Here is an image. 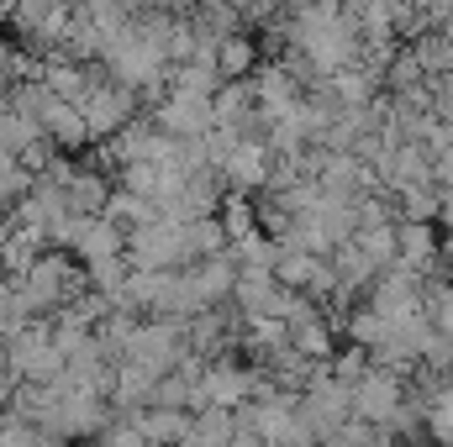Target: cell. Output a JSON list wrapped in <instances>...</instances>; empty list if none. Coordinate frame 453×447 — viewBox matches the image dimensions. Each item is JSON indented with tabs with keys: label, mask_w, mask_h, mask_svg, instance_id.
Wrapping results in <instances>:
<instances>
[{
	"label": "cell",
	"mask_w": 453,
	"mask_h": 447,
	"mask_svg": "<svg viewBox=\"0 0 453 447\" xmlns=\"http://www.w3.org/2000/svg\"><path fill=\"white\" fill-rule=\"evenodd\" d=\"M137 432L148 447H185L190 443V427H196V411H174V405H148V411H132Z\"/></svg>",
	"instance_id": "8"
},
{
	"label": "cell",
	"mask_w": 453,
	"mask_h": 447,
	"mask_svg": "<svg viewBox=\"0 0 453 447\" xmlns=\"http://www.w3.org/2000/svg\"><path fill=\"white\" fill-rule=\"evenodd\" d=\"M5 352H11L16 384H58L64 368H69V358H64V347H58V337H53V322H42V316H37L27 332L11 337Z\"/></svg>",
	"instance_id": "2"
},
{
	"label": "cell",
	"mask_w": 453,
	"mask_h": 447,
	"mask_svg": "<svg viewBox=\"0 0 453 447\" xmlns=\"http://www.w3.org/2000/svg\"><path fill=\"white\" fill-rule=\"evenodd\" d=\"M106 216H111L121 231H137V226L158 222V206H153L148 195H132V190H121V185H116L111 201H106Z\"/></svg>",
	"instance_id": "14"
},
{
	"label": "cell",
	"mask_w": 453,
	"mask_h": 447,
	"mask_svg": "<svg viewBox=\"0 0 453 447\" xmlns=\"http://www.w3.org/2000/svg\"><path fill=\"white\" fill-rule=\"evenodd\" d=\"M127 258L132 269H148V274H174V269H190L196 263V242H190V222H148L137 231H127Z\"/></svg>",
	"instance_id": "1"
},
{
	"label": "cell",
	"mask_w": 453,
	"mask_h": 447,
	"mask_svg": "<svg viewBox=\"0 0 453 447\" xmlns=\"http://www.w3.org/2000/svg\"><path fill=\"white\" fill-rule=\"evenodd\" d=\"M290 327V347L301 352V358H311V363H322V358H333V332H327V322L311 311V316H301V322H285Z\"/></svg>",
	"instance_id": "13"
},
{
	"label": "cell",
	"mask_w": 453,
	"mask_h": 447,
	"mask_svg": "<svg viewBox=\"0 0 453 447\" xmlns=\"http://www.w3.org/2000/svg\"><path fill=\"white\" fill-rule=\"evenodd\" d=\"M80 111H85V126H90V142H111L137 121V95L116 80H96V90L80 101Z\"/></svg>",
	"instance_id": "5"
},
{
	"label": "cell",
	"mask_w": 453,
	"mask_h": 447,
	"mask_svg": "<svg viewBox=\"0 0 453 447\" xmlns=\"http://www.w3.org/2000/svg\"><path fill=\"white\" fill-rule=\"evenodd\" d=\"M153 121H158L169 137H206V132L217 126V95L190 90V85H169L164 101L153 106Z\"/></svg>",
	"instance_id": "4"
},
{
	"label": "cell",
	"mask_w": 453,
	"mask_h": 447,
	"mask_svg": "<svg viewBox=\"0 0 453 447\" xmlns=\"http://www.w3.org/2000/svg\"><path fill=\"white\" fill-rule=\"evenodd\" d=\"M153 390H158V374L137 368V363H116V379H111V405L121 416H132L137 405L148 411L153 405Z\"/></svg>",
	"instance_id": "10"
},
{
	"label": "cell",
	"mask_w": 453,
	"mask_h": 447,
	"mask_svg": "<svg viewBox=\"0 0 453 447\" xmlns=\"http://www.w3.org/2000/svg\"><path fill=\"white\" fill-rule=\"evenodd\" d=\"M232 437H237V411L211 405V411H196V427H190L185 447H232Z\"/></svg>",
	"instance_id": "12"
},
{
	"label": "cell",
	"mask_w": 453,
	"mask_h": 447,
	"mask_svg": "<svg viewBox=\"0 0 453 447\" xmlns=\"http://www.w3.org/2000/svg\"><path fill=\"white\" fill-rule=\"evenodd\" d=\"M190 279H196L201 306H206V311H217L222 300H232V290H237V258H232V253L196 258V263H190Z\"/></svg>",
	"instance_id": "9"
},
{
	"label": "cell",
	"mask_w": 453,
	"mask_h": 447,
	"mask_svg": "<svg viewBox=\"0 0 453 447\" xmlns=\"http://www.w3.org/2000/svg\"><path fill=\"white\" fill-rule=\"evenodd\" d=\"M96 447H148V443H142V432H137V421H132V416H116L111 427L96 437Z\"/></svg>",
	"instance_id": "16"
},
{
	"label": "cell",
	"mask_w": 453,
	"mask_h": 447,
	"mask_svg": "<svg viewBox=\"0 0 453 447\" xmlns=\"http://www.w3.org/2000/svg\"><path fill=\"white\" fill-rule=\"evenodd\" d=\"M53 447H58V443H53Z\"/></svg>",
	"instance_id": "17"
},
{
	"label": "cell",
	"mask_w": 453,
	"mask_h": 447,
	"mask_svg": "<svg viewBox=\"0 0 453 447\" xmlns=\"http://www.w3.org/2000/svg\"><path fill=\"white\" fill-rule=\"evenodd\" d=\"M69 253L80 258V269H96V263L127 258V231H121L111 216H85V226H80V237H74Z\"/></svg>",
	"instance_id": "7"
},
{
	"label": "cell",
	"mask_w": 453,
	"mask_h": 447,
	"mask_svg": "<svg viewBox=\"0 0 453 447\" xmlns=\"http://www.w3.org/2000/svg\"><path fill=\"white\" fill-rule=\"evenodd\" d=\"M217 174L232 190H269V179H274V148H269V137H242L226 153V163Z\"/></svg>",
	"instance_id": "6"
},
{
	"label": "cell",
	"mask_w": 453,
	"mask_h": 447,
	"mask_svg": "<svg viewBox=\"0 0 453 447\" xmlns=\"http://www.w3.org/2000/svg\"><path fill=\"white\" fill-rule=\"evenodd\" d=\"M64 190H69V206H74L80 216H106L111 185H106V179H101L96 169H85V163H80V169H74V179H69Z\"/></svg>",
	"instance_id": "11"
},
{
	"label": "cell",
	"mask_w": 453,
	"mask_h": 447,
	"mask_svg": "<svg viewBox=\"0 0 453 447\" xmlns=\"http://www.w3.org/2000/svg\"><path fill=\"white\" fill-rule=\"evenodd\" d=\"M411 400H406V384H401V374H390V368H364V379L353 384V416L358 421H369V427H380V432H390V427H406L411 421V411H406Z\"/></svg>",
	"instance_id": "3"
},
{
	"label": "cell",
	"mask_w": 453,
	"mask_h": 447,
	"mask_svg": "<svg viewBox=\"0 0 453 447\" xmlns=\"http://www.w3.org/2000/svg\"><path fill=\"white\" fill-rule=\"evenodd\" d=\"M217 64H222V80H253V74H258V48H253V37L237 32V37L217 42Z\"/></svg>",
	"instance_id": "15"
}]
</instances>
